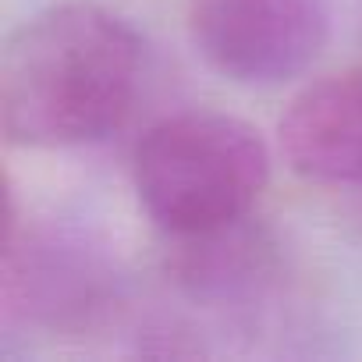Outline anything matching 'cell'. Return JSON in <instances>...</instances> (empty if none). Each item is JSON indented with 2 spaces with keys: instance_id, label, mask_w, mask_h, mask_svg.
Segmentation results:
<instances>
[{
  "instance_id": "6da1fadb",
  "label": "cell",
  "mask_w": 362,
  "mask_h": 362,
  "mask_svg": "<svg viewBox=\"0 0 362 362\" xmlns=\"http://www.w3.org/2000/svg\"><path fill=\"white\" fill-rule=\"evenodd\" d=\"M146 40L110 8L54 4L0 54V124L25 149H78L121 132L146 86Z\"/></svg>"
},
{
  "instance_id": "7a4b0ae2",
  "label": "cell",
  "mask_w": 362,
  "mask_h": 362,
  "mask_svg": "<svg viewBox=\"0 0 362 362\" xmlns=\"http://www.w3.org/2000/svg\"><path fill=\"white\" fill-rule=\"evenodd\" d=\"M132 181L163 235H196L252 214L270 181V149L242 117L185 110L146 128Z\"/></svg>"
},
{
  "instance_id": "3957f363",
  "label": "cell",
  "mask_w": 362,
  "mask_h": 362,
  "mask_svg": "<svg viewBox=\"0 0 362 362\" xmlns=\"http://www.w3.org/2000/svg\"><path fill=\"white\" fill-rule=\"evenodd\" d=\"M121 298L114 252L68 217H18L11 210L0 305L4 327H36L50 334L100 323Z\"/></svg>"
},
{
  "instance_id": "277c9868",
  "label": "cell",
  "mask_w": 362,
  "mask_h": 362,
  "mask_svg": "<svg viewBox=\"0 0 362 362\" xmlns=\"http://www.w3.org/2000/svg\"><path fill=\"white\" fill-rule=\"evenodd\" d=\"M334 25L330 0H192L189 40L228 82L284 86L323 54Z\"/></svg>"
},
{
  "instance_id": "5b68a950",
  "label": "cell",
  "mask_w": 362,
  "mask_h": 362,
  "mask_svg": "<svg viewBox=\"0 0 362 362\" xmlns=\"http://www.w3.org/2000/svg\"><path fill=\"white\" fill-rule=\"evenodd\" d=\"M167 281L206 309H249L263 302L284 274L281 245L252 214L196 235H167Z\"/></svg>"
},
{
  "instance_id": "8992f818",
  "label": "cell",
  "mask_w": 362,
  "mask_h": 362,
  "mask_svg": "<svg viewBox=\"0 0 362 362\" xmlns=\"http://www.w3.org/2000/svg\"><path fill=\"white\" fill-rule=\"evenodd\" d=\"M281 149L309 185L362 189V71L305 86L281 117Z\"/></svg>"
},
{
  "instance_id": "52a82bcc",
  "label": "cell",
  "mask_w": 362,
  "mask_h": 362,
  "mask_svg": "<svg viewBox=\"0 0 362 362\" xmlns=\"http://www.w3.org/2000/svg\"><path fill=\"white\" fill-rule=\"evenodd\" d=\"M355 192H358V203H362V189H355Z\"/></svg>"
}]
</instances>
